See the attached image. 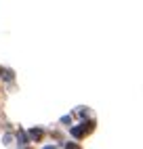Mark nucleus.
<instances>
[{
	"instance_id": "2",
	"label": "nucleus",
	"mask_w": 143,
	"mask_h": 149,
	"mask_svg": "<svg viewBox=\"0 0 143 149\" xmlns=\"http://www.w3.org/2000/svg\"><path fill=\"white\" fill-rule=\"evenodd\" d=\"M29 136H32L34 141H40V139H42V130H40V128H34V130H29Z\"/></svg>"
},
{
	"instance_id": "5",
	"label": "nucleus",
	"mask_w": 143,
	"mask_h": 149,
	"mask_svg": "<svg viewBox=\"0 0 143 149\" xmlns=\"http://www.w3.org/2000/svg\"><path fill=\"white\" fill-rule=\"evenodd\" d=\"M65 149H78V147H76L74 143H67V145H65Z\"/></svg>"
},
{
	"instance_id": "3",
	"label": "nucleus",
	"mask_w": 143,
	"mask_h": 149,
	"mask_svg": "<svg viewBox=\"0 0 143 149\" xmlns=\"http://www.w3.org/2000/svg\"><path fill=\"white\" fill-rule=\"evenodd\" d=\"M0 74H2L4 80H13V72H8V69H0Z\"/></svg>"
},
{
	"instance_id": "1",
	"label": "nucleus",
	"mask_w": 143,
	"mask_h": 149,
	"mask_svg": "<svg viewBox=\"0 0 143 149\" xmlns=\"http://www.w3.org/2000/svg\"><path fill=\"white\" fill-rule=\"evenodd\" d=\"M88 130H93V122H88V124H80V126H74V128H72V134H74L76 139H80V136H84Z\"/></svg>"
},
{
	"instance_id": "4",
	"label": "nucleus",
	"mask_w": 143,
	"mask_h": 149,
	"mask_svg": "<svg viewBox=\"0 0 143 149\" xmlns=\"http://www.w3.org/2000/svg\"><path fill=\"white\" fill-rule=\"evenodd\" d=\"M17 139H19V143H21V145H25V141H27L23 132H19V134H17Z\"/></svg>"
},
{
	"instance_id": "6",
	"label": "nucleus",
	"mask_w": 143,
	"mask_h": 149,
	"mask_svg": "<svg viewBox=\"0 0 143 149\" xmlns=\"http://www.w3.org/2000/svg\"><path fill=\"white\" fill-rule=\"evenodd\" d=\"M44 149H55V147H44Z\"/></svg>"
}]
</instances>
